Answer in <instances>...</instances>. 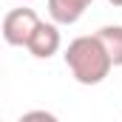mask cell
<instances>
[{
  "mask_svg": "<svg viewBox=\"0 0 122 122\" xmlns=\"http://www.w3.org/2000/svg\"><path fill=\"white\" fill-rule=\"evenodd\" d=\"M17 122H60V119H57L51 111H40V108H37V111H29V114H23Z\"/></svg>",
  "mask_w": 122,
  "mask_h": 122,
  "instance_id": "cell-6",
  "label": "cell"
},
{
  "mask_svg": "<svg viewBox=\"0 0 122 122\" xmlns=\"http://www.w3.org/2000/svg\"><path fill=\"white\" fill-rule=\"evenodd\" d=\"M60 43H62V40H60L57 23H40L26 48H29L31 57H37V60H48V57H54V54L60 51Z\"/></svg>",
  "mask_w": 122,
  "mask_h": 122,
  "instance_id": "cell-3",
  "label": "cell"
},
{
  "mask_svg": "<svg viewBox=\"0 0 122 122\" xmlns=\"http://www.w3.org/2000/svg\"><path fill=\"white\" fill-rule=\"evenodd\" d=\"M108 3H111V6H122V0H108Z\"/></svg>",
  "mask_w": 122,
  "mask_h": 122,
  "instance_id": "cell-7",
  "label": "cell"
},
{
  "mask_svg": "<svg viewBox=\"0 0 122 122\" xmlns=\"http://www.w3.org/2000/svg\"><path fill=\"white\" fill-rule=\"evenodd\" d=\"M91 3L94 0H48V14L57 26H71L85 14Z\"/></svg>",
  "mask_w": 122,
  "mask_h": 122,
  "instance_id": "cell-4",
  "label": "cell"
},
{
  "mask_svg": "<svg viewBox=\"0 0 122 122\" xmlns=\"http://www.w3.org/2000/svg\"><path fill=\"white\" fill-rule=\"evenodd\" d=\"M97 37L105 46L111 62L114 65H122V26H102V29L97 31Z\"/></svg>",
  "mask_w": 122,
  "mask_h": 122,
  "instance_id": "cell-5",
  "label": "cell"
},
{
  "mask_svg": "<svg viewBox=\"0 0 122 122\" xmlns=\"http://www.w3.org/2000/svg\"><path fill=\"white\" fill-rule=\"evenodd\" d=\"M65 65L74 74V80L82 85H99L114 68V62H111L105 46L99 43L97 34H85V37L71 40L65 48Z\"/></svg>",
  "mask_w": 122,
  "mask_h": 122,
  "instance_id": "cell-1",
  "label": "cell"
},
{
  "mask_svg": "<svg viewBox=\"0 0 122 122\" xmlns=\"http://www.w3.org/2000/svg\"><path fill=\"white\" fill-rule=\"evenodd\" d=\"M43 20L37 17L34 9H11L3 17V40L9 46H29V40L34 37V31Z\"/></svg>",
  "mask_w": 122,
  "mask_h": 122,
  "instance_id": "cell-2",
  "label": "cell"
}]
</instances>
